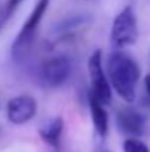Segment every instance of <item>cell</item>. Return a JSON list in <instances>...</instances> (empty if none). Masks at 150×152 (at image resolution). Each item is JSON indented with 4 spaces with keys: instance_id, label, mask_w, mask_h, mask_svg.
<instances>
[{
    "instance_id": "52a82bcc",
    "label": "cell",
    "mask_w": 150,
    "mask_h": 152,
    "mask_svg": "<svg viewBox=\"0 0 150 152\" xmlns=\"http://www.w3.org/2000/svg\"><path fill=\"white\" fill-rule=\"evenodd\" d=\"M116 124L128 137H140L146 132V118L141 112L131 106L121 108L116 114Z\"/></svg>"
},
{
    "instance_id": "3957f363",
    "label": "cell",
    "mask_w": 150,
    "mask_h": 152,
    "mask_svg": "<svg viewBox=\"0 0 150 152\" xmlns=\"http://www.w3.org/2000/svg\"><path fill=\"white\" fill-rule=\"evenodd\" d=\"M50 0H38L37 4L34 6V9L31 10V13L27 18L25 24L22 25V28L19 30L16 39L13 40L12 55L15 58H21L30 49V46H31V43H33V40L36 37V33H37V30H38V27L43 21V16L47 12Z\"/></svg>"
},
{
    "instance_id": "4fadbf2b",
    "label": "cell",
    "mask_w": 150,
    "mask_h": 152,
    "mask_svg": "<svg viewBox=\"0 0 150 152\" xmlns=\"http://www.w3.org/2000/svg\"><path fill=\"white\" fill-rule=\"evenodd\" d=\"M99 152H110V151H107V149H100Z\"/></svg>"
},
{
    "instance_id": "30bf717a",
    "label": "cell",
    "mask_w": 150,
    "mask_h": 152,
    "mask_svg": "<svg viewBox=\"0 0 150 152\" xmlns=\"http://www.w3.org/2000/svg\"><path fill=\"white\" fill-rule=\"evenodd\" d=\"M124 152H150L147 145L138 137H127L122 143Z\"/></svg>"
},
{
    "instance_id": "7a4b0ae2",
    "label": "cell",
    "mask_w": 150,
    "mask_h": 152,
    "mask_svg": "<svg viewBox=\"0 0 150 152\" xmlns=\"http://www.w3.org/2000/svg\"><path fill=\"white\" fill-rule=\"evenodd\" d=\"M138 24L136 12L131 6H125L113 19L110 28V45L113 49L121 50L133 46L138 40Z\"/></svg>"
},
{
    "instance_id": "ba28073f",
    "label": "cell",
    "mask_w": 150,
    "mask_h": 152,
    "mask_svg": "<svg viewBox=\"0 0 150 152\" xmlns=\"http://www.w3.org/2000/svg\"><path fill=\"white\" fill-rule=\"evenodd\" d=\"M88 106H90V115L96 133L100 137H106L109 132V115L104 108L106 105L99 102L93 95H88Z\"/></svg>"
},
{
    "instance_id": "8992f818",
    "label": "cell",
    "mask_w": 150,
    "mask_h": 152,
    "mask_svg": "<svg viewBox=\"0 0 150 152\" xmlns=\"http://www.w3.org/2000/svg\"><path fill=\"white\" fill-rule=\"evenodd\" d=\"M37 114V101L30 95H19L12 98L6 105L7 120L15 126H22L31 121Z\"/></svg>"
},
{
    "instance_id": "8fae6325",
    "label": "cell",
    "mask_w": 150,
    "mask_h": 152,
    "mask_svg": "<svg viewBox=\"0 0 150 152\" xmlns=\"http://www.w3.org/2000/svg\"><path fill=\"white\" fill-rule=\"evenodd\" d=\"M24 0H7V4H6V16H10L16 9L18 6L22 3Z\"/></svg>"
},
{
    "instance_id": "5b68a950",
    "label": "cell",
    "mask_w": 150,
    "mask_h": 152,
    "mask_svg": "<svg viewBox=\"0 0 150 152\" xmlns=\"http://www.w3.org/2000/svg\"><path fill=\"white\" fill-rule=\"evenodd\" d=\"M72 72V62L68 56L59 55L47 59L40 69L43 83L49 87H59L68 81Z\"/></svg>"
},
{
    "instance_id": "6da1fadb",
    "label": "cell",
    "mask_w": 150,
    "mask_h": 152,
    "mask_svg": "<svg viewBox=\"0 0 150 152\" xmlns=\"http://www.w3.org/2000/svg\"><path fill=\"white\" fill-rule=\"evenodd\" d=\"M106 72L112 90L127 103H133L137 95L140 80V66L137 62L121 50L112 52L106 61Z\"/></svg>"
},
{
    "instance_id": "277c9868",
    "label": "cell",
    "mask_w": 150,
    "mask_h": 152,
    "mask_svg": "<svg viewBox=\"0 0 150 152\" xmlns=\"http://www.w3.org/2000/svg\"><path fill=\"white\" fill-rule=\"evenodd\" d=\"M87 68L90 77V95H93L103 105H109L112 102V86L103 66V56L100 49L90 55Z\"/></svg>"
},
{
    "instance_id": "7c38bea8",
    "label": "cell",
    "mask_w": 150,
    "mask_h": 152,
    "mask_svg": "<svg viewBox=\"0 0 150 152\" xmlns=\"http://www.w3.org/2000/svg\"><path fill=\"white\" fill-rule=\"evenodd\" d=\"M144 89H146L147 95L150 96V74L149 75H146V78H144Z\"/></svg>"
},
{
    "instance_id": "9c48e42d",
    "label": "cell",
    "mask_w": 150,
    "mask_h": 152,
    "mask_svg": "<svg viewBox=\"0 0 150 152\" xmlns=\"http://www.w3.org/2000/svg\"><path fill=\"white\" fill-rule=\"evenodd\" d=\"M63 127H65L63 118L62 117H53L38 129V134H40V137L44 143H47L51 148H57L59 143H60V139H62Z\"/></svg>"
}]
</instances>
